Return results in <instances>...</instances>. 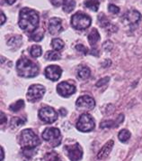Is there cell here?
<instances>
[{
	"label": "cell",
	"instance_id": "obj_3",
	"mask_svg": "<svg viewBox=\"0 0 142 161\" xmlns=\"http://www.w3.org/2000/svg\"><path fill=\"white\" fill-rule=\"evenodd\" d=\"M16 71L22 77L33 78L38 74L39 68L32 61L26 58H22L19 59L16 63Z\"/></svg>",
	"mask_w": 142,
	"mask_h": 161
},
{
	"label": "cell",
	"instance_id": "obj_33",
	"mask_svg": "<svg viewBox=\"0 0 142 161\" xmlns=\"http://www.w3.org/2000/svg\"><path fill=\"white\" fill-rule=\"evenodd\" d=\"M76 49H77L78 52H81L83 54H87V53H88V49L85 47V45H83V44H78V45L76 46Z\"/></svg>",
	"mask_w": 142,
	"mask_h": 161
},
{
	"label": "cell",
	"instance_id": "obj_28",
	"mask_svg": "<svg viewBox=\"0 0 142 161\" xmlns=\"http://www.w3.org/2000/svg\"><path fill=\"white\" fill-rule=\"evenodd\" d=\"M98 22H99L100 25H101L102 27H104V28H106V27H108V26L111 25L109 19H108L104 14H100V15H98Z\"/></svg>",
	"mask_w": 142,
	"mask_h": 161
},
{
	"label": "cell",
	"instance_id": "obj_23",
	"mask_svg": "<svg viewBox=\"0 0 142 161\" xmlns=\"http://www.w3.org/2000/svg\"><path fill=\"white\" fill-rule=\"evenodd\" d=\"M24 107V102L23 100H19L16 103H13L9 106V110L13 112H17Z\"/></svg>",
	"mask_w": 142,
	"mask_h": 161
},
{
	"label": "cell",
	"instance_id": "obj_17",
	"mask_svg": "<svg viewBox=\"0 0 142 161\" xmlns=\"http://www.w3.org/2000/svg\"><path fill=\"white\" fill-rule=\"evenodd\" d=\"M91 75V71L88 67L86 66H81L79 67L78 70V78L82 79V80H86L90 77Z\"/></svg>",
	"mask_w": 142,
	"mask_h": 161
},
{
	"label": "cell",
	"instance_id": "obj_6",
	"mask_svg": "<svg viewBox=\"0 0 142 161\" xmlns=\"http://www.w3.org/2000/svg\"><path fill=\"white\" fill-rule=\"evenodd\" d=\"M94 120L91 115L84 113L82 114L77 122V129L82 132H88L94 129Z\"/></svg>",
	"mask_w": 142,
	"mask_h": 161
},
{
	"label": "cell",
	"instance_id": "obj_1",
	"mask_svg": "<svg viewBox=\"0 0 142 161\" xmlns=\"http://www.w3.org/2000/svg\"><path fill=\"white\" fill-rule=\"evenodd\" d=\"M39 14L35 10L24 8L20 11L18 25L23 31L27 33H33L39 25Z\"/></svg>",
	"mask_w": 142,
	"mask_h": 161
},
{
	"label": "cell",
	"instance_id": "obj_20",
	"mask_svg": "<svg viewBox=\"0 0 142 161\" xmlns=\"http://www.w3.org/2000/svg\"><path fill=\"white\" fill-rule=\"evenodd\" d=\"M100 6V0H86L85 2V8H89L90 10L96 12Z\"/></svg>",
	"mask_w": 142,
	"mask_h": 161
},
{
	"label": "cell",
	"instance_id": "obj_38",
	"mask_svg": "<svg viewBox=\"0 0 142 161\" xmlns=\"http://www.w3.org/2000/svg\"><path fill=\"white\" fill-rule=\"evenodd\" d=\"M6 15H5V14L4 13H1V25H4L5 24V22H6Z\"/></svg>",
	"mask_w": 142,
	"mask_h": 161
},
{
	"label": "cell",
	"instance_id": "obj_34",
	"mask_svg": "<svg viewBox=\"0 0 142 161\" xmlns=\"http://www.w3.org/2000/svg\"><path fill=\"white\" fill-rule=\"evenodd\" d=\"M103 47H104V49L106 52H111L112 51V49H113V47H114V44H113L111 41H106V42L104 44Z\"/></svg>",
	"mask_w": 142,
	"mask_h": 161
},
{
	"label": "cell",
	"instance_id": "obj_27",
	"mask_svg": "<svg viewBox=\"0 0 142 161\" xmlns=\"http://www.w3.org/2000/svg\"><path fill=\"white\" fill-rule=\"evenodd\" d=\"M44 37V33H43V30H39L37 32H33L32 34V36H30V39L33 40V41H35V42H40L42 41Z\"/></svg>",
	"mask_w": 142,
	"mask_h": 161
},
{
	"label": "cell",
	"instance_id": "obj_22",
	"mask_svg": "<svg viewBox=\"0 0 142 161\" xmlns=\"http://www.w3.org/2000/svg\"><path fill=\"white\" fill-rule=\"evenodd\" d=\"M51 45L55 51H60L64 48V42L59 38H54L51 41Z\"/></svg>",
	"mask_w": 142,
	"mask_h": 161
},
{
	"label": "cell",
	"instance_id": "obj_13",
	"mask_svg": "<svg viewBox=\"0 0 142 161\" xmlns=\"http://www.w3.org/2000/svg\"><path fill=\"white\" fill-rule=\"evenodd\" d=\"M48 29L50 32V35H58L60 32H62L63 27H62V21L60 18L58 17H52L50 18L49 21V25H48Z\"/></svg>",
	"mask_w": 142,
	"mask_h": 161
},
{
	"label": "cell",
	"instance_id": "obj_25",
	"mask_svg": "<svg viewBox=\"0 0 142 161\" xmlns=\"http://www.w3.org/2000/svg\"><path fill=\"white\" fill-rule=\"evenodd\" d=\"M129 138H130V132L127 130H122L118 134V139L121 142H127Z\"/></svg>",
	"mask_w": 142,
	"mask_h": 161
},
{
	"label": "cell",
	"instance_id": "obj_18",
	"mask_svg": "<svg viewBox=\"0 0 142 161\" xmlns=\"http://www.w3.org/2000/svg\"><path fill=\"white\" fill-rule=\"evenodd\" d=\"M88 42L91 45H94L100 40L99 32L96 29H92V31L88 35Z\"/></svg>",
	"mask_w": 142,
	"mask_h": 161
},
{
	"label": "cell",
	"instance_id": "obj_15",
	"mask_svg": "<svg viewBox=\"0 0 142 161\" xmlns=\"http://www.w3.org/2000/svg\"><path fill=\"white\" fill-rule=\"evenodd\" d=\"M114 141L113 140H110L109 142H107L104 146L101 148V150L99 151V153L97 155V158L99 159H103V158H105L109 154L111 153L112 149H113V147H114Z\"/></svg>",
	"mask_w": 142,
	"mask_h": 161
},
{
	"label": "cell",
	"instance_id": "obj_41",
	"mask_svg": "<svg viewBox=\"0 0 142 161\" xmlns=\"http://www.w3.org/2000/svg\"><path fill=\"white\" fill-rule=\"evenodd\" d=\"M60 113L62 114V116H64L67 114V110H64V109H60Z\"/></svg>",
	"mask_w": 142,
	"mask_h": 161
},
{
	"label": "cell",
	"instance_id": "obj_32",
	"mask_svg": "<svg viewBox=\"0 0 142 161\" xmlns=\"http://www.w3.org/2000/svg\"><path fill=\"white\" fill-rule=\"evenodd\" d=\"M108 10H109V12H111L112 14H118V13L120 12V8H118L117 6H115V5H113V4L109 5Z\"/></svg>",
	"mask_w": 142,
	"mask_h": 161
},
{
	"label": "cell",
	"instance_id": "obj_37",
	"mask_svg": "<svg viewBox=\"0 0 142 161\" xmlns=\"http://www.w3.org/2000/svg\"><path fill=\"white\" fill-rule=\"evenodd\" d=\"M4 157H5V153H4V149L3 147H0V160H4Z\"/></svg>",
	"mask_w": 142,
	"mask_h": 161
},
{
	"label": "cell",
	"instance_id": "obj_5",
	"mask_svg": "<svg viewBox=\"0 0 142 161\" xmlns=\"http://www.w3.org/2000/svg\"><path fill=\"white\" fill-rule=\"evenodd\" d=\"M43 138L52 147H57L61 143V133L57 128H47L43 132Z\"/></svg>",
	"mask_w": 142,
	"mask_h": 161
},
{
	"label": "cell",
	"instance_id": "obj_30",
	"mask_svg": "<svg viewBox=\"0 0 142 161\" xmlns=\"http://www.w3.org/2000/svg\"><path fill=\"white\" fill-rule=\"evenodd\" d=\"M26 121V119H23V118H14L11 121V124L13 127H18L20 125H23V123Z\"/></svg>",
	"mask_w": 142,
	"mask_h": 161
},
{
	"label": "cell",
	"instance_id": "obj_14",
	"mask_svg": "<svg viewBox=\"0 0 142 161\" xmlns=\"http://www.w3.org/2000/svg\"><path fill=\"white\" fill-rule=\"evenodd\" d=\"M124 18L129 24L134 25V24H138L141 20V14L137 10H129L125 14Z\"/></svg>",
	"mask_w": 142,
	"mask_h": 161
},
{
	"label": "cell",
	"instance_id": "obj_2",
	"mask_svg": "<svg viewBox=\"0 0 142 161\" xmlns=\"http://www.w3.org/2000/svg\"><path fill=\"white\" fill-rule=\"evenodd\" d=\"M20 143L23 153L26 154L33 151L36 147L41 144V141L38 136L32 130H24L21 133Z\"/></svg>",
	"mask_w": 142,
	"mask_h": 161
},
{
	"label": "cell",
	"instance_id": "obj_16",
	"mask_svg": "<svg viewBox=\"0 0 142 161\" xmlns=\"http://www.w3.org/2000/svg\"><path fill=\"white\" fill-rule=\"evenodd\" d=\"M124 119V115L123 114H121L117 120L115 121H113V120H106V121H104L102 122L101 125H100V128L101 129H107V128H114V127H118L120 123H121Z\"/></svg>",
	"mask_w": 142,
	"mask_h": 161
},
{
	"label": "cell",
	"instance_id": "obj_4",
	"mask_svg": "<svg viewBox=\"0 0 142 161\" xmlns=\"http://www.w3.org/2000/svg\"><path fill=\"white\" fill-rule=\"evenodd\" d=\"M91 22V17L83 12H78L71 17V25L76 30H85L88 28Z\"/></svg>",
	"mask_w": 142,
	"mask_h": 161
},
{
	"label": "cell",
	"instance_id": "obj_29",
	"mask_svg": "<svg viewBox=\"0 0 142 161\" xmlns=\"http://www.w3.org/2000/svg\"><path fill=\"white\" fill-rule=\"evenodd\" d=\"M45 161H62L56 152H49L44 157Z\"/></svg>",
	"mask_w": 142,
	"mask_h": 161
},
{
	"label": "cell",
	"instance_id": "obj_7",
	"mask_svg": "<svg viewBox=\"0 0 142 161\" xmlns=\"http://www.w3.org/2000/svg\"><path fill=\"white\" fill-rule=\"evenodd\" d=\"M45 93V88L41 84L31 85L27 92V100L31 103H35L41 100Z\"/></svg>",
	"mask_w": 142,
	"mask_h": 161
},
{
	"label": "cell",
	"instance_id": "obj_40",
	"mask_svg": "<svg viewBox=\"0 0 142 161\" xmlns=\"http://www.w3.org/2000/svg\"><path fill=\"white\" fill-rule=\"evenodd\" d=\"M5 1H6V3L8 4V5H13L16 0H5Z\"/></svg>",
	"mask_w": 142,
	"mask_h": 161
},
{
	"label": "cell",
	"instance_id": "obj_39",
	"mask_svg": "<svg viewBox=\"0 0 142 161\" xmlns=\"http://www.w3.org/2000/svg\"><path fill=\"white\" fill-rule=\"evenodd\" d=\"M112 64V62L110 61V60H106L104 64H103V66L104 67H108V66H110Z\"/></svg>",
	"mask_w": 142,
	"mask_h": 161
},
{
	"label": "cell",
	"instance_id": "obj_12",
	"mask_svg": "<svg viewBox=\"0 0 142 161\" xmlns=\"http://www.w3.org/2000/svg\"><path fill=\"white\" fill-rule=\"evenodd\" d=\"M62 73V69L58 65H50L45 69V76L52 81L58 80Z\"/></svg>",
	"mask_w": 142,
	"mask_h": 161
},
{
	"label": "cell",
	"instance_id": "obj_10",
	"mask_svg": "<svg viewBox=\"0 0 142 161\" xmlns=\"http://www.w3.org/2000/svg\"><path fill=\"white\" fill-rule=\"evenodd\" d=\"M76 106L78 109H85V110H93L95 106V102L92 97L88 95H84L79 97L77 102Z\"/></svg>",
	"mask_w": 142,
	"mask_h": 161
},
{
	"label": "cell",
	"instance_id": "obj_8",
	"mask_svg": "<svg viewBox=\"0 0 142 161\" xmlns=\"http://www.w3.org/2000/svg\"><path fill=\"white\" fill-rule=\"evenodd\" d=\"M39 118L45 123H53L57 120L58 114L54 109L46 106L39 110Z\"/></svg>",
	"mask_w": 142,
	"mask_h": 161
},
{
	"label": "cell",
	"instance_id": "obj_26",
	"mask_svg": "<svg viewBox=\"0 0 142 161\" xmlns=\"http://www.w3.org/2000/svg\"><path fill=\"white\" fill-rule=\"evenodd\" d=\"M61 55L58 53V52L55 51H49L46 53L45 54V58L49 61H56V60H58L60 59Z\"/></svg>",
	"mask_w": 142,
	"mask_h": 161
},
{
	"label": "cell",
	"instance_id": "obj_11",
	"mask_svg": "<svg viewBox=\"0 0 142 161\" xmlns=\"http://www.w3.org/2000/svg\"><path fill=\"white\" fill-rule=\"evenodd\" d=\"M57 92L62 97H69L76 92V87L75 85L70 84L69 82L62 81L57 86Z\"/></svg>",
	"mask_w": 142,
	"mask_h": 161
},
{
	"label": "cell",
	"instance_id": "obj_35",
	"mask_svg": "<svg viewBox=\"0 0 142 161\" xmlns=\"http://www.w3.org/2000/svg\"><path fill=\"white\" fill-rule=\"evenodd\" d=\"M64 0H50L51 4L54 6V7H59L62 3H63Z\"/></svg>",
	"mask_w": 142,
	"mask_h": 161
},
{
	"label": "cell",
	"instance_id": "obj_9",
	"mask_svg": "<svg viewBox=\"0 0 142 161\" xmlns=\"http://www.w3.org/2000/svg\"><path fill=\"white\" fill-rule=\"evenodd\" d=\"M64 149L71 161H78L82 158L83 150H82V147H80L78 143H76L74 145L65 146Z\"/></svg>",
	"mask_w": 142,
	"mask_h": 161
},
{
	"label": "cell",
	"instance_id": "obj_21",
	"mask_svg": "<svg viewBox=\"0 0 142 161\" xmlns=\"http://www.w3.org/2000/svg\"><path fill=\"white\" fill-rule=\"evenodd\" d=\"M76 7V2L74 0H64L63 1V11L66 13H70Z\"/></svg>",
	"mask_w": 142,
	"mask_h": 161
},
{
	"label": "cell",
	"instance_id": "obj_24",
	"mask_svg": "<svg viewBox=\"0 0 142 161\" xmlns=\"http://www.w3.org/2000/svg\"><path fill=\"white\" fill-rule=\"evenodd\" d=\"M30 53L33 57L37 58V57H40L43 53V50H42V47L40 45H33L31 47V50H30Z\"/></svg>",
	"mask_w": 142,
	"mask_h": 161
},
{
	"label": "cell",
	"instance_id": "obj_36",
	"mask_svg": "<svg viewBox=\"0 0 142 161\" xmlns=\"http://www.w3.org/2000/svg\"><path fill=\"white\" fill-rule=\"evenodd\" d=\"M7 119L4 112H1V124H5L7 122Z\"/></svg>",
	"mask_w": 142,
	"mask_h": 161
},
{
	"label": "cell",
	"instance_id": "obj_31",
	"mask_svg": "<svg viewBox=\"0 0 142 161\" xmlns=\"http://www.w3.org/2000/svg\"><path fill=\"white\" fill-rule=\"evenodd\" d=\"M109 80H110V78H109V77L102 78V79H100V80L96 82L95 86H96V87H102V86H104V85L107 84V83L109 82Z\"/></svg>",
	"mask_w": 142,
	"mask_h": 161
},
{
	"label": "cell",
	"instance_id": "obj_19",
	"mask_svg": "<svg viewBox=\"0 0 142 161\" xmlns=\"http://www.w3.org/2000/svg\"><path fill=\"white\" fill-rule=\"evenodd\" d=\"M22 43H23V40H22L21 36H14L8 40L7 44L10 47H13V48L17 49V48H19L21 46Z\"/></svg>",
	"mask_w": 142,
	"mask_h": 161
}]
</instances>
